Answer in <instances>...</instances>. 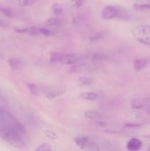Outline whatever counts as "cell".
Wrapping results in <instances>:
<instances>
[{
    "mask_svg": "<svg viewBox=\"0 0 150 151\" xmlns=\"http://www.w3.org/2000/svg\"><path fill=\"white\" fill-rule=\"evenodd\" d=\"M36 151H51L52 150V147H51L49 144L48 143H43L41 145L38 146L36 149Z\"/></svg>",
    "mask_w": 150,
    "mask_h": 151,
    "instance_id": "obj_20",
    "label": "cell"
},
{
    "mask_svg": "<svg viewBox=\"0 0 150 151\" xmlns=\"http://www.w3.org/2000/svg\"><path fill=\"white\" fill-rule=\"evenodd\" d=\"M8 64L12 69L16 70L21 68L22 61L20 59L16 58H11L8 60Z\"/></svg>",
    "mask_w": 150,
    "mask_h": 151,
    "instance_id": "obj_11",
    "label": "cell"
},
{
    "mask_svg": "<svg viewBox=\"0 0 150 151\" xmlns=\"http://www.w3.org/2000/svg\"><path fill=\"white\" fill-rule=\"evenodd\" d=\"M149 60L146 58H138L134 60L133 66L136 71H141L144 69L148 65Z\"/></svg>",
    "mask_w": 150,
    "mask_h": 151,
    "instance_id": "obj_9",
    "label": "cell"
},
{
    "mask_svg": "<svg viewBox=\"0 0 150 151\" xmlns=\"http://www.w3.org/2000/svg\"><path fill=\"white\" fill-rule=\"evenodd\" d=\"M51 8H52V11L55 16H60L63 13V9L62 6L57 3H54L51 6Z\"/></svg>",
    "mask_w": 150,
    "mask_h": 151,
    "instance_id": "obj_18",
    "label": "cell"
},
{
    "mask_svg": "<svg viewBox=\"0 0 150 151\" xmlns=\"http://www.w3.org/2000/svg\"><path fill=\"white\" fill-rule=\"evenodd\" d=\"M21 134L11 127L2 126L0 128V137L16 148H23L25 145V142Z\"/></svg>",
    "mask_w": 150,
    "mask_h": 151,
    "instance_id": "obj_1",
    "label": "cell"
},
{
    "mask_svg": "<svg viewBox=\"0 0 150 151\" xmlns=\"http://www.w3.org/2000/svg\"><path fill=\"white\" fill-rule=\"evenodd\" d=\"M37 1L38 0H16V4L21 7H24L35 4Z\"/></svg>",
    "mask_w": 150,
    "mask_h": 151,
    "instance_id": "obj_19",
    "label": "cell"
},
{
    "mask_svg": "<svg viewBox=\"0 0 150 151\" xmlns=\"http://www.w3.org/2000/svg\"><path fill=\"white\" fill-rule=\"evenodd\" d=\"M65 91L63 90H51V91H48L46 94V96L48 99H54L55 97H59V96L63 95Z\"/></svg>",
    "mask_w": 150,
    "mask_h": 151,
    "instance_id": "obj_15",
    "label": "cell"
},
{
    "mask_svg": "<svg viewBox=\"0 0 150 151\" xmlns=\"http://www.w3.org/2000/svg\"><path fill=\"white\" fill-rule=\"evenodd\" d=\"M28 88H29V91L31 92V94H34V95H41L44 93V90L43 88H41V87L37 86L35 83H29L28 84Z\"/></svg>",
    "mask_w": 150,
    "mask_h": 151,
    "instance_id": "obj_13",
    "label": "cell"
},
{
    "mask_svg": "<svg viewBox=\"0 0 150 151\" xmlns=\"http://www.w3.org/2000/svg\"><path fill=\"white\" fill-rule=\"evenodd\" d=\"M141 123H131V122H125L123 124V127L124 128H139L142 126Z\"/></svg>",
    "mask_w": 150,
    "mask_h": 151,
    "instance_id": "obj_23",
    "label": "cell"
},
{
    "mask_svg": "<svg viewBox=\"0 0 150 151\" xmlns=\"http://www.w3.org/2000/svg\"><path fill=\"white\" fill-rule=\"evenodd\" d=\"M85 1V0H71V5L73 6V7L78 8L83 5Z\"/></svg>",
    "mask_w": 150,
    "mask_h": 151,
    "instance_id": "obj_22",
    "label": "cell"
},
{
    "mask_svg": "<svg viewBox=\"0 0 150 151\" xmlns=\"http://www.w3.org/2000/svg\"><path fill=\"white\" fill-rule=\"evenodd\" d=\"M2 126L11 127L20 134H25V129L23 125L9 112L0 108V128Z\"/></svg>",
    "mask_w": 150,
    "mask_h": 151,
    "instance_id": "obj_2",
    "label": "cell"
},
{
    "mask_svg": "<svg viewBox=\"0 0 150 151\" xmlns=\"http://www.w3.org/2000/svg\"><path fill=\"white\" fill-rule=\"evenodd\" d=\"M119 11L120 10L115 6H107L103 9L102 12H101V17L106 20L113 19L119 16Z\"/></svg>",
    "mask_w": 150,
    "mask_h": 151,
    "instance_id": "obj_5",
    "label": "cell"
},
{
    "mask_svg": "<svg viewBox=\"0 0 150 151\" xmlns=\"http://www.w3.org/2000/svg\"><path fill=\"white\" fill-rule=\"evenodd\" d=\"M82 58L77 54H66L60 55L59 63H63L66 65H75L81 62Z\"/></svg>",
    "mask_w": 150,
    "mask_h": 151,
    "instance_id": "obj_4",
    "label": "cell"
},
{
    "mask_svg": "<svg viewBox=\"0 0 150 151\" xmlns=\"http://www.w3.org/2000/svg\"><path fill=\"white\" fill-rule=\"evenodd\" d=\"M6 25H7V24H6L5 21L0 19V27H5Z\"/></svg>",
    "mask_w": 150,
    "mask_h": 151,
    "instance_id": "obj_26",
    "label": "cell"
},
{
    "mask_svg": "<svg viewBox=\"0 0 150 151\" xmlns=\"http://www.w3.org/2000/svg\"><path fill=\"white\" fill-rule=\"evenodd\" d=\"M90 59L91 60H105L107 58L106 56L102 55L101 54H91L90 55L89 57Z\"/></svg>",
    "mask_w": 150,
    "mask_h": 151,
    "instance_id": "obj_21",
    "label": "cell"
},
{
    "mask_svg": "<svg viewBox=\"0 0 150 151\" xmlns=\"http://www.w3.org/2000/svg\"><path fill=\"white\" fill-rule=\"evenodd\" d=\"M45 135L47 137H49V138L51 139H55L57 138V134H56L54 131H49V130L45 131Z\"/></svg>",
    "mask_w": 150,
    "mask_h": 151,
    "instance_id": "obj_24",
    "label": "cell"
},
{
    "mask_svg": "<svg viewBox=\"0 0 150 151\" xmlns=\"http://www.w3.org/2000/svg\"><path fill=\"white\" fill-rule=\"evenodd\" d=\"M93 139L87 137H79L75 138L74 142L76 145L81 149H87Z\"/></svg>",
    "mask_w": 150,
    "mask_h": 151,
    "instance_id": "obj_8",
    "label": "cell"
},
{
    "mask_svg": "<svg viewBox=\"0 0 150 151\" xmlns=\"http://www.w3.org/2000/svg\"><path fill=\"white\" fill-rule=\"evenodd\" d=\"M0 13H2L8 18H14L16 16V11L14 9L10 7H3L0 6Z\"/></svg>",
    "mask_w": 150,
    "mask_h": 151,
    "instance_id": "obj_12",
    "label": "cell"
},
{
    "mask_svg": "<svg viewBox=\"0 0 150 151\" xmlns=\"http://www.w3.org/2000/svg\"><path fill=\"white\" fill-rule=\"evenodd\" d=\"M61 22L60 19L57 17H50L45 22V24L47 27H55L59 25Z\"/></svg>",
    "mask_w": 150,
    "mask_h": 151,
    "instance_id": "obj_14",
    "label": "cell"
},
{
    "mask_svg": "<svg viewBox=\"0 0 150 151\" xmlns=\"http://www.w3.org/2000/svg\"><path fill=\"white\" fill-rule=\"evenodd\" d=\"M85 116L87 119H91V120L98 121V120H102V119H106V116H104L103 114L100 113V112L96 111L89 110L85 112Z\"/></svg>",
    "mask_w": 150,
    "mask_h": 151,
    "instance_id": "obj_6",
    "label": "cell"
},
{
    "mask_svg": "<svg viewBox=\"0 0 150 151\" xmlns=\"http://www.w3.org/2000/svg\"><path fill=\"white\" fill-rule=\"evenodd\" d=\"M142 147V142L137 138H132L126 144V148L129 151L139 150Z\"/></svg>",
    "mask_w": 150,
    "mask_h": 151,
    "instance_id": "obj_7",
    "label": "cell"
},
{
    "mask_svg": "<svg viewBox=\"0 0 150 151\" xmlns=\"http://www.w3.org/2000/svg\"><path fill=\"white\" fill-rule=\"evenodd\" d=\"M149 137V138H150V136H148V137Z\"/></svg>",
    "mask_w": 150,
    "mask_h": 151,
    "instance_id": "obj_27",
    "label": "cell"
},
{
    "mask_svg": "<svg viewBox=\"0 0 150 151\" xmlns=\"http://www.w3.org/2000/svg\"><path fill=\"white\" fill-rule=\"evenodd\" d=\"M133 7L137 11H150V4H138L136 3L134 4Z\"/></svg>",
    "mask_w": 150,
    "mask_h": 151,
    "instance_id": "obj_16",
    "label": "cell"
},
{
    "mask_svg": "<svg viewBox=\"0 0 150 151\" xmlns=\"http://www.w3.org/2000/svg\"><path fill=\"white\" fill-rule=\"evenodd\" d=\"M132 35L136 41L144 45L150 47V26L140 25L132 29Z\"/></svg>",
    "mask_w": 150,
    "mask_h": 151,
    "instance_id": "obj_3",
    "label": "cell"
},
{
    "mask_svg": "<svg viewBox=\"0 0 150 151\" xmlns=\"http://www.w3.org/2000/svg\"><path fill=\"white\" fill-rule=\"evenodd\" d=\"M79 97L82 99L85 100H88V101H94L96 100L99 98L98 94L95 92H92V91H85V92H82L79 95Z\"/></svg>",
    "mask_w": 150,
    "mask_h": 151,
    "instance_id": "obj_10",
    "label": "cell"
},
{
    "mask_svg": "<svg viewBox=\"0 0 150 151\" xmlns=\"http://www.w3.org/2000/svg\"><path fill=\"white\" fill-rule=\"evenodd\" d=\"M94 81L88 77H80L78 78V83L80 86H91L92 85Z\"/></svg>",
    "mask_w": 150,
    "mask_h": 151,
    "instance_id": "obj_17",
    "label": "cell"
},
{
    "mask_svg": "<svg viewBox=\"0 0 150 151\" xmlns=\"http://www.w3.org/2000/svg\"><path fill=\"white\" fill-rule=\"evenodd\" d=\"M83 21H84L83 16H76V18H74V19L73 20V23L74 24H78L82 23Z\"/></svg>",
    "mask_w": 150,
    "mask_h": 151,
    "instance_id": "obj_25",
    "label": "cell"
}]
</instances>
